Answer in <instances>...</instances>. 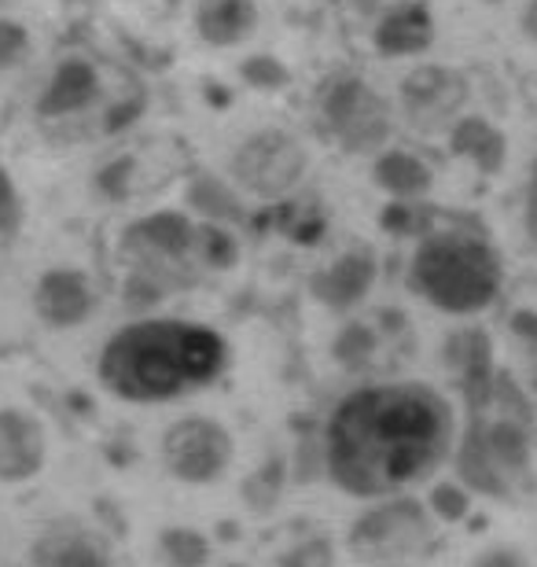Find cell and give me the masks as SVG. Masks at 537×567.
Listing matches in <instances>:
<instances>
[{
	"mask_svg": "<svg viewBox=\"0 0 537 567\" xmlns=\"http://www.w3.org/2000/svg\"><path fill=\"white\" fill-rule=\"evenodd\" d=\"M450 405L431 388H372L342 402L331 421V468L358 494L394 491L427 475L450 450Z\"/></svg>",
	"mask_w": 537,
	"mask_h": 567,
	"instance_id": "cell-1",
	"label": "cell"
},
{
	"mask_svg": "<svg viewBox=\"0 0 537 567\" xmlns=\"http://www.w3.org/2000/svg\"><path fill=\"white\" fill-rule=\"evenodd\" d=\"M225 361V347L210 328L185 321H144L122 328L104 350V383L125 399H169L207 383Z\"/></svg>",
	"mask_w": 537,
	"mask_h": 567,
	"instance_id": "cell-2",
	"label": "cell"
},
{
	"mask_svg": "<svg viewBox=\"0 0 537 567\" xmlns=\"http://www.w3.org/2000/svg\"><path fill=\"white\" fill-rule=\"evenodd\" d=\"M413 284L450 313H475L494 302L500 266L497 255L467 233H438L413 258Z\"/></svg>",
	"mask_w": 537,
	"mask_h": 567,
	"instance_id": "cell-3",
	"label": "cell"
},
{
	"mask_svg": "<svg viewBox=\"0 0 537 567\" xmlns=\"http://www.w3.org/2000/svg\"><path fill=\"white\" fill-rule=\"evenodd\" d=\"M306 147L288 130H258L228 158V174L244 192L277 199L306 177Z\"/></svg>",
	"mask_w": 537,
	"mask_h": 567,
	"instance_id": "cell-4",
	"label": "cell"
},
{
	"mask_svg": "<svg viewBox=\"0 0 537 567\" xmlns=\"http://www.w3.org/2000/svg\"><path fill=\"white\" fill-rule=\"evenodd\" d=\"M324 126L347 152H375L391 137V111L358 78H342L324 93Z\"/></svg>",
	"mask_w": 537,
	"mask_h": 567,
	"instance_id": "cell-5",
	"label": "cell"
},
{
	"mask_svg": "<svg viewBox=\"0 0 537 567\" xmlns=\"http://www.w3.org/2000/svg\"><path fill=\"white\" fill-rule=\"evenodd\" d=\"M467 85L456 71L445 66H424V71L409 74L405 82V111L413 118V126L424 133L445 130L456 118V111L464 107Z\"/></svg>",
	"mask_w": 537,
	"mask_h": 567,
	"instance_id": "cell-6",
	"label": "cell"
},
{
	"mask_svg": "<svg viewBox=\"0 0 537 567\" xmlns=\"http://www.w3.org/2000/svg\"><path fill=\"white\" fill-rule=\"evenodd\" d=\"M100 100V71L82 55L63 60L44 82L38 96V115L41 118H71L82 115Z\"/></svg>",
	"mask_w": 537,
	"mask_h": 567,
	"instance_id": "cell-7",
	"label": "cell"
},
{
	"mask_svg": "<svg viewBox=\"0 0 537 567\" xmlns=\"http://www.w3.org/2000/svg\"><path fill=\"white\" fill-rule=\"evenodd\" d=\"M196 233H199V225H192L185 214L155 210V214H147V218L130 225V233H125V251H147L158 258H185V255H196Z\"/></svg>",
	"mask_w": 537,
	"mask_h": 567,
	"instance_id": "cell-8",
	"label": "cell"
},
{
	"mask_svg": "<svg viewBox=\"0 0 537 567\" xmlns=\"http://www.w3.org/2000/svg\"><path fill=\"white\" fill-rule=\"evenodd\" d=\"M38 310L52 324L85 321V313L93 310V280L82 269H49L38 280Z\"/></svg>",
	"mask_w": 537,
	"mask_h": 567,
	"instance_id": "cell-9",
	"label": "cell"
},
{
	"mask_svg": "<svg viewBox=\"0 0 537 567\" xmlns=\"http://www.w3.org/2000/svg\"><path fill=\"white\" fill-rule=\"evenodd\" d=\"M258 30L255 0H196V33L210 49H233Z\"/></svg>",
	"mask_w": 537,
	"mask_h": 567,
	"instance_id": "cell-10",
	"label": "cell"
},
{
	"mask_svg": "<svg viewBox=\"0 0 537 567\" xmlns=\"http://www.w3.org/2000/svg\"><path fill=\"white\" fill-rule=\"evenodd\" d=\"M431 41V16L424 4H397L375 27V44L383 55H413L427 49Z\"/></svg>",
	"mask_w": 537,
	"mask_h": 567,
	"instance_id": "cell-11",
	"label": "cell"
},
{
	"mask_svg": "<svg viewBox=\"0 0 537 567\" xmlns=\"http://www.w3.org/2000/svg\"><path fill=\"white\" fill-rule=\"evenodd\" d=\"M185 199L188 207L199 214L203 221H214V225H236L247 218L244 210V199H239L236 188H228V181L214 177V174H196L188 181L185 188Z\"/></svg>",
	"mask_w": 537,
	"mask_h": 567,
	"instance_id": "cell-12",
	"label": "cell"
},
{
	"mask_svg": "<svg viewBox=\"0 0 537 567\" xmlns=\"http://www.w3.org/2000/svg\"><path fill=\"white\" fill-rule=\"evenodd\" d=\"M372 284V262L361 255H342L335 266L324 269L321 280H317V291L324 295L328 302L347 306L353 299H361Z\"/></svg>",
	"mask_w": 537,
	"mask_h": 567,
	"instance_id": "cell-13",
	"label": "cell"
},
{
	"mask_svg": "<svg viewBox=\"0 0 537 567\" xmlns=\"http://www.w3.org/2000/svg\"><path fill=\"white\" fill-rule=\"evenodd\" d=\"M375 181H380L391 196L413 199V196H420V192H427L431 174L420 158L405 155V152H391V155L380 158V166H375Z\"/></svg>",
	"mask_w": 537,
	"mask_h": 567,
	"instance_id": "cell-14",
	"label": "cell"
},
{
	"mask_svg": "<svg viewBox=\"0 0 537 567\" xmlns=\"http://www.w3.org/2000/svg\"><path fill=\"white\" fill-rule=\"evenodd\" d=\"M236 236L225 229V225H214V221H203L199 233H196V255L203 262L210 266H233L236 262Z\"/></svg>",
	"mask_w": 537,
	"mask_h": 567,
	"instance_id": "cell-15",
	"label": "cell"
},
{
	"mask_svg": "<svg viewBox=\"0 0 537 567\" xmlns=\"http://www.w3.org/2000/svg\"><path fill=\"white\" fill-rule=\"evenodd\" d=\"M30 55V30L16 19H0V71H11Z\"/></svg>",
	"mask_w": 537,
	"mask_h": 567,
	"instance_id": "cell-16",
	"label": "cell"
},
{
	"mask_svg": "<svg viewBox=\"0 0 537 567\" xmlns=\"http://www.w3.org/2000/svg\"><path fill=\"white\" fill-rule=\"evenodd\" d=\"M244 78L255 89H280V85H288V66L280 60H272V55H250L244 63Z\"/></svg>",
	"mask_w": 537,
	"mask_h": 567,
	"instance_id": "cell-17",
	"label": "cell"
},
{
	"mask_svg": "<svg viewBox=\"0 0 537 567\" xmlns=\"http://www.w3.org/2000/svg\"><path fill=\"white\" fill-rule=\"evenodd\" d=\"M19 214H22V203L16 192V181L8 177V169H0V240L11 236V229L19 225Z\"/></svg>",
	"mask_w": 537,
	"mask_h": 567,
	"instance_id": "cell-18",
	"label": "cell"
},
{
	"mask_svg": "<svg viewBox=\"0 0 537 567\" xmlns=\"http://www.w3.org/2000/svg\"><path fill=\"white\" fill-rule=\"evenodd\" d=\"M130 181H133V158H118L104 169V188L111 199H125L130 196Z\"/></svg>",
	"mask_w": 537,
	"mask_h": 567,
	"instance_id": "cell-19",
	"label": "cell"
},
{
	"mask_svg": "<svg viewBox=\"0 0 537 567\" xmlns=\"http://www.w3.org/2000/svg\"><path fill=\"white\" fill-rule=\"evenodd\" d=\"M523 30H527L530 41H537V0H530L527 11H523Z\"/></svg>",
	"mask_w": 537,
	"mask_h": 567,
	"instance_id": "cell-20",
	"label": "cell"
},
{
	"mask_svg": "<svg viewBox=\"0 0 537 567\" xmlns=\"http://www.w3.org/2000/svg\"><path fill=\"white\" fill-rule=\"evenodd\" d=\"M0 4H4V0H0Z\"/></svg>",
	"mask_w": 537,
	"mask_h": 567,
	"instance_id": "cell-21",
	"label": "cell"
}]
</instances>
